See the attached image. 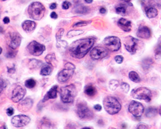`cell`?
<instances>
[{
    "mask_svg": "<svg viewBox=\"0 0 161 129\" xmlns=\"http://www.w3.org/2000/svg\"><path fill=\"white\" fill-rule=\"evenodd\" d=\"M160 116H161V108H160Z\"/></svg>",
    "mask_w": 161,
    "mask_h": 129,
    "instance_id": "51",
    "label": "cell"
},
{
    "mask_svg": "<svg viewBox=\"0 0 161 129\" xmlns=\"http://www.w3.org/2000/svg\"><path fill=\"white\" fill-rule=\"evenodd\" d=\"M103 106L105 111L110 115L116 114L121 109V105L116 97H106L103 100Z\"/></svg>",
    "mask_w": 161,
    "mask_h": 129,
    "instance_id": "2",
    "label": "cell"
},
{
    "mask_svg": "<svg viewBox=\"0 0 161 129\" xmlns=\"http://www.w3.org/2000/svg\"><path fill=\"white\" fill-rule=\"evenodd\" d=\"M115 60L117 63H121L123 62V57L122 56H116L115 57Z\"/></svg>",
    "mask_w": 161,
    "mask_h": 129,
    "instance_id": "40",
    "label": "cell"
},
{
    "mask_svg": "<svg viewBox=\"0 0 161 129\" xmlns=\"http://www.w3.org/2000/svg\"><path fill=\"white\" fill-rule=\"evenodd\" d=\"M94 109L95 110V111H101V109H102V107L100 105H95L94 106Z\"/></svg>",
    "mask_w": 161,
    "mask_h": 129,
    "instance_id": "42",
    "label": "cell"
},
{
    "mask_svg": "<svg viewBox=\"0 0 161 129\" xmlns=\"http://www.w3.org/2000/svg\"><path fill=\"white\" fill-rule=\"evenodd\" d=\"M2 48L1 47H0V54H1V52H2Z\"/></svg>",
    "mask_w": 161,
    "mask_h": 129,
    "instance_id": "50",
    "label": "cell"
},
{
    "mask_svg": "<svg viewBox=\"0 0 161 129\" xmlns=\"http://www.w3.org/2000/svg\"><path fill=\"white\" fill-rule=\"evenodd\" d=\"M27 49L30 54L34 56H39L43 54L46 48L45 45L37 43L36 41H33L29 44Z\"/></svg>",
    "mask_w": 161,
    "mask_h": 129,
    "instance_id": "11",
    "label": "cell"
},
{
    "mask_svg": "<svg viewBox=\"0 0 161 129\" xmlns=\"http://www.w3.org/2000/svg\"><path fill=\"white\" fill-rule=\"evenodd\" d=\"M122 1H124L126 3H129L130 1V0H122Z\"/></svg>",
    "mask_w": 161,
    "mask_h": 129,
    "instance_id": "49",
    "label": "cell"
},
{
    "mask_svg": "<svg viewBox=\"0 0 161 129\" xmlns=\"http://www.w3.org/2000/svg\"><path fill=\"white\" fill-rule=\"evenodd\" d=\"M99 12L101 14H105L106 12V10L104 7H102V8H101L100 10H99Z\"/></svg>",
    "mask_w": 161,
    "mask_h": 129,
    "instance_id": "47",
    "label": "cell"
},
{
    "mask_svg": "<svg viewBox=\"0 0 161 129\" xmlns=\"http://www.w3.org/2000/svg\"><path fill=\"white\" fill-rule=\"evenodd\" d=\"M84 33V30H70L67 33V37L69 38H71L74 36H78L79 35L82 34Z\"/></svg>",
    "mask_w": 161,
    "mask_h": 129,
    "instance_id": "30",
    "label": "cell"
},
{
    "mask_svg": "<svg viewBox=\"0 0 161 129\" xmlns=\"http://www.w3.org/2000/svg\"><path fill=\"white\" fill-rule=\"evenodd\" d=\"M85 1L87 3H91L93 2V0H85Z\"/></svg>",
    "mask_w": 161,
    "mask_h": 129,
    "instance_id": "48",
    "label": "cell"
},
{
    "mask_svg": "<svg viewBox=\"0 0 161 129\" xmlns=\"http://www.w3.org/2000/svg\"><path fill=\"white\" fill-rule=\"evenodd\" d=\"M89 9L88 7L81 5L76 6L75 8V12L79 14H86L89 12Z\"/></svg>",
    "mask_w": 161,
    "mask_h": 129,
    "instance_id": "28",
    "label": "cell"
},
{
    "mask_svg": "<svg viewBox=\"0 0 161 129\" xmlns=\"http://www.w3.org/2000/svg\"><path fill=\"white\" fill-rule=\"evenodd\" d=\"M26 94V90L23 87L18 85L15 87L12 91V100L14 103H18L24 97Z\"/></svg>",
    "mask_w": 161,
    "mask_h": 129,
    "instance_id": "15",
    "label": "cell"
},
{
    "mask_svg": "<svg viewBox=\"0 0 161 129\" xmlns=\"http://www.w3.org/2000/svg\"><path fill=\"white\" fill-rule=\"evenodd\" d=\"M30 122V118L25 115H18L12 117L11 123L16 127H23Z\"/></svg>",
    "mask_w": 161,
    "mask_h": 129,
    "instance_id": "13",
    "label": "cell"
},
{
    "mask_svg": "<svg viewBox=\"0 0 161 129\" xmlns=\"http://www.w3.org/2000/svg\"><path fill=\"white\" fill-rule=\"evenodd\" d=\"M109 51L106 47L97 46L94 47L90 52V56L94 59H101L108 55Z\"/></svg>",
    "mask_w": 161,
    "mask_h": 129,
    "instance_id": "12",
    "label": "cell"
},
{
    "mask_svg": "<svg viewBox=\"0 0 161 129\" xmlns=\"http://www.w3.org/2000/svg\"><path fill=\"white\" fill-rule=\"evenodd\" d=\"M146 16L149 18H155L157 14H158V11L155 8V7H148L146 10Z\"/></svg>",
    "mask_w": 161,
    "mask_h": 129,
    "instance_id": "22",
    "label": "cell"
},
{
    "mask_svg": "<svg viewBox=\"0 0 161 129\" xmlns=\"http://www.w3.org/2000/svg\"><path fill=\"white\" fill-rule=\"evenodd\" d=\"M14 112V110L12 107H10L7 110V114L9 116H11L12 115H13Z\"/></svg>",
    "mask_w": 161,
    "mask_h": 129,
    "instance_id": "41",
    "label": "cell"
},
{
    "mask_svg": "<svg viewBox=\"0 0 161 129\" xmlns=\"http://www.w3.org/2000/svg\"><path fill=\"white\" fill-rule=\"evenodd\" d=\"M148 127L146 126V125H145L144 124H140L139 126L137 127V128H148Z\"/></svg>",
    "mask_w": 161,
    "mask_h": 129,
    "instance_id": "46",
    "label": "cell"
},
{
    "mask_svg": "<svg viewBox=\"0 0 161 129\" xmlns=\"http://www.w3.org/2000/svg\"><path fill=\"white\" fill-rule=\"evenodd\" d=\"M41 64H42V63L41 62H40V61L33 59L29 61V67L30 68V69H35V68L40 67Z\"/></svg>",
    "mask_w": 161,
    "mask_h": 129,
    "instance_id": "29",
    "label": "cell"
},
{
    "mask_svg": "<svg viewBox=\"0 0 161 129\" xmlns=\"http://www.w3.org/2000/svg\"><path fill=\"white\" fill-rule=\"evenodd\" d=\"M132 95L135 99L144 100L147 102L150 101L152 97L151 90L146 87H139L134 89L132 92Z\"/></svg>",
    "mask_w": 161,
    "mask_h": 129,
    "instance_id": "7",
    "label": "cell"
},
{
    "mask_svg": "<svg viewBox=\"0 0 161 129\" xmlns=\"http://www.w3.org/2000/svg\"><path fill=\"white\" fill-rule=\"evenodd\" d=\"M160 40L159 41L158 43H157V46L155 48V54L157 57H160L161 56V37L160 38Z\"/></svg>",
    "mask_w": 161,
    "mask_h": 129,
    "instance_id": "34",
    "label": "cell"
},
{
    "mask_svg": "<svg viewBox=\"0 0 161 129\" xmlns=\"http://www.w3.org/2000/svg\"><path fill=\"white\" fill-rule=\"evenodd\" d=\"M21 42V36L18 32H9L7 36V45L14 50L20 47Z\"/></svg>",
    "mask_w": 161,
    "mask_h": 129,
    "instance_id": "9",
    "label": "cell"
},
{
    "mask_svg": "<svg viewBox=\"0 0 161 129\" xmlns=\"http://www.w3.org/2000/svg\"><path fill=\"white\" fill-rule=\"evenodd\" d=\"M153 62V60L150 58H146L144 59L143 62H142V67H143V69L146 70H148L149 68L151 67V66L152 65Z\"/></svg>",
    "mask_w": 161,
    "mask_h": 129,
    "instance_id": "25",
    "label": "cell"
},
{
    "mask_svg": "<svg viewBox=\"0 0 161 129\" xmlns=\"http://www.w3.org/2000/svg\"><path fill=\"white\" fill-rule=\"evenodd\" d=\"M33 106V101L30 98H26V99L23 100L18 105V108L21 112H27L31 109Z\"/></svg>",
    "mask_w": 161,
    "mask_h": 129,
    "instance_id": "16",
    "label": "cell"
},
{
    "mask_svg": "<svg viewBox=\"0 0 161 129\" xmlns=\"http://www.w3.org/2000/svg\"><path fill=\"white\" fill-rule=\"evenodd\" d=\"M3 21L5 24H8V23H9V22H10V19L9 17H5L4 18H3Z\"/></svg>",
    "mask_w": 161,
    "mask_h": 129,
    "instance_id": "43",
    "label": "cell"
},
{
    "mask_svg": "<svg viewBox=\"0 0 161 129\" xmlns=\"http://www.w3.org/2000/svg\"><path fill=\"white\" fill-rule=\"evenodd\" d=\"M64 69L61 70L57 75V79L61 83L67 81L74 73L75 67L74 64L67 63L65 64Z\"/></svg>",
    "mask_w": 161,
    "mask_h": 129,
    "instance_id": "6",
    "label": "cell"
},
{
    "mask_svg": "<svg viewBox=\"0 0 161 129\" xmlns=\"http://www.w3.org/2000/svg\"><path fill=\"white\" fill-rule=\"evenodd\" d=\"M103 43L109 51L112 52H116L119 51L121 46L120 39L116 36L106 37L103 41Z\"/></svg>",
    "mask_w": 161,
    "mask_h": 129,
    "instance_id": "8",
    "label": "cell"
},
{
    "mask_svg": "<svg viewBox=\"0 0 161 129\" xmlns=\"http://www.w3.org/2000/svg\"><path fill=\"white\" fill-rule=\"evenodd\" d=\"M77 95V89L74 85H69L62 87L60 89L61 101L64 103H72Z\"/></svg>",
    "mask_w": 161,
    "mask_h": 129,
    "instance_id": "3",
    "label": "cell"
},
{
    "mask_svg": "<svg viewBox=\"0 0 161 129\" xmlns=\"http://www.w3.org/2000/svg\"><path fill=\"white\" fill-rule=\"evenodd\" d=\"M128 111L134 117H140L143 114L144 108L139 102L132 101L129 105Z\"/></svg>",
    "mask_w": 161,
    "mask_h": 129,
    "instance_id": "10",
    "label": "cell"
},
{
    "mask_svg": "<svg viewBox=\"0 0 161 129\" xmlns=\"http://www.w3.org/2000/svg\"><path fill=\"white\" fill-rule=\"evenodd\" d=\"M157 110L155 107H149L147 108L146 112V116L148 118H151V117H155L157 114Z\"/></svg>",
    "mask_w": 161,
    "mask_h": 129,
    "instance_id": "26",
    "label": "cell"
},
{
    "mask_svg": "<svg viewBox=\"0 0 161 129\" xmlns=\"http://www.w3.org/2000/svg\"><path fill=\"white\" fill-rule=\"evenodd\" d=\"M137 36L142 39H149L151 37V30L148 26H140Z\"/></svg>",
    "mask_w": 161,
    "mask_h": 129,
    "instance_id": "17",
    "label": "cell"
},
{
    "mask_svg": "<svg viewBox=\"0 0 161 129\" xmlns=\"http://www.w3.org/2000/svg\"><path fill=\"white\" fill-rule=\"evenodd\" d=\"M91 21H80L79 22L76 23L75 24L73 25V27H80V26H85L90 24Z\"/></svg>",
    "mask_w": 161,
    "mask_h": 129,
    "instance_id": "33",
    "label": "cell"
},
{
    "mask_svg": "<svg viewBox=\"0 0 161 129\" xmlns=\"http://www.w3.org/2000/svg\"><path fill=\"white\" fill-rule=\"evenodd\" d=\"M56 8H57V4L56 3H53L50 5V9L52 10H54Z\"/></svg>",
    "mask_w": 161,
    "mask_h": 129,
    "instance_id": "44",
    "label": "cell"
},
{
    "mask_svg": "<svg viewBox=\"0 0 161 129\" xmlns=\"http://www.w3.org/2000/svg\"><path fill=\"white\" fill-rule=\"evenodd\" d=\"M116 12L120 15H125L126 13V9L123 5H121L116 7Z\"/></svg>",
    "mask_w": 161,
    "mask_h": 129,
    "instance_id": "32",
    "label": "cell"
},
{
    "mask_svg": "<svg viewBox=\"0 0 161 129\" xmlns=\"http://www.w3.org/2000/svg\"><path fill=\"white\" fill-rule=\"evenodd\" d=\"M45 61L50 65L52 67H56L57 65V61L56 59L54 54H49L45 58Z\"/></svg>",
    "mask_w": 161,
    "mask_h": 129,
    "instance_id": "21",
    "label": "cell"
},
{
    "mask_svg": "<svg viewBox=\"0 0 161 129\" xmlns=\"http://www.w3.org/2000/svg\"><path fill=\"white\" fill-rule=\"evenodd\" d=\"M36 85V82L34 79H29L25 81V86L28 89H33Z\"/></svg>",
    "mask_w": 161,
    "mask_h": 129,
    "instance_id": "31",
    "label": "cell"
},
{
    "mask_svg": "<svg viewBox=\"0 0 161 129\" xmlns=\"http://www.w3.org/2000/svg\"><path fill=\"white\" fill-rule=\"evenodd\" d=\"M6 86H7L6 82L3 80L2 78H0V94H1L3 90L4 89V88Z\"/></svg>",
    "mask_w": 161,
    "mask_h": 129,
    "instance_id": "38",
    "label": "cell"
},
{
    "mask_svg": "<svg viewBox=\"0 0 161 129\" xmlns=\"http://www.w3.org/2000/svg\"><path fill=\"white\" fill-rule=\"evenodd\" d=\"M124 46L130 53L135 54L138 48V40L132 36H129L126 38Z\"/></svg>",
    "mask_w": 161,
    "mask_h": 129,
    "instance_id": "14",
    "label": "cell"
},
{
    "mask_svg": "<svg viewBox=\"0 0 161 129\" xmlns=\"http://www.w3.org/2000/svg\"><path fill=\"white\" fill-rule=\"evenodd\" d=\"M94 43L95 39L93 37L76 40L70 45V54L73 58L81 59L88 54Z\"/></svg>",
    "mask_w": 161,
    "mask_h": 129,
    "instance_id": "1",
    "label": "cell"
},
{
    "mask_svg": "<svg viewBox=\"0 0 161 129\" xmlns=\"http://www.w3.org/2000/svg\"><path fill=\"white\" fill-rule=\"evenodd\" d=\"M70 6H71V3L70 2H68V1H64L63 3V5H62L63 9H64V10L68 9L70 7Z\"/></svg>",
    "mask_w": 161,
    "mask_h": 129,
    "instance_id": "39",
    "label": "cell"
},
{
    "mask_svg": "<svg viewBox=\"0 0 161 129\" xmlns=\"http://www.w3.org/2000/svg\"><path fill=\"white\" fill-rule=\"evenodd\" d=\"M119 85V81L117 80H115V79L111 80L109 83L110 89L112 90H116Z\"/></svg>",
    "mask_w": 161,
    "mask_h": 129,
    "instance_id": "35",
    "label": "cell"
},
{
    "mask_svg": "<svg viewBox=\"0 0 161 129\" xmlns=\"http://www.w3.org/2000/svg\"><path fill=\"white\" fill-rule=\"evenodd\" d=\"M129 78L131 80L135 83H139L141 81V78L136 72L132 71L129 73Z\"/></svg>",
    "mask_w": 161,
    "mask_h": 129,
    "instance_id": "27",
    "label": "cell"
},
{
    "mask_svg": "<svg viewBox=\"0 0 161 129\" xmlns=\"http://www.w3.org/2000/svg\"><path fill=\"white\" fill-rule=\"evenodd\" d=\"M57 89H58V86L57 85L52 87L51 89L50 90L45 96L43 101H46L48 100L55 99V98H56L57 96Z\"/></svg>",
    "mask_w": 161,
    "mask_h": 129,
    "instance_id": "20",
    "label": "cell"
},
{
    "mask_svg": "<svg viewBox=\"0 0 161 129\" xmlns=\"http://www.w3.org/2000/svg\"><path fill=\"white\" fill-rule=\"evenodd\" d=\"M97 92V90L95 87L92 85H88L85 87V93L90 97L94 96Z\"/></svg>",
    "mask_w": 161,
    "mask_h": 129,
    "instance_id": "23",
    "label": "cell"
},
{
    "mask_svg": "<svg viewBox=\"0 0 161 129\" xmlns=\"http://www.w3.org/2000/svg\"><path fill=\"white\" fill-rule=\"evenodd\" d=\"M36 27V23L33 21L26 20L22 23V28L25 32L30 33L33 32Z\"/></svg>",
    "mask_w": 161,
    "mask_h": 129,
    "instance_id": "19",
    "label": "cell"
},
{
    "mask_svg": "<svg viewBox=\"0 0 161 129\" xmlns=\"http://www.w3.org/2000/svg\"><path fill=\"white\" fill-rule=\"evenodd\" d=\"M45 7L40 2H34L28 8V13L30 17L34 20L39 21L43 18L45 13Z\"/></svg>",
    "mask_w": 161,
    "mask_h": 129,
    "instance_id": "4",
    "label": "cell"
},
{
    "mask_svg": "<svg viewBox=\"0 0 161 129\" xmlns=\"http://www.w3.org/2000/svg\"><path fill=\"white\" fill-rule=\"evenodd\" d=\"M76 113L80 119L90 120L94 117V113L84 103H79L76 106Z\"/></svg>",
    "mask_w": 161,
    "mask_h": 129,
    "instance_id": "5",
    "label": "cell"
},
{
    "mask_svg": "<svg viewBox=\"0 0 161 129\" xmlns=\"http://www.w3.org/2000/svg\"><path fill=\"white\" fill-rule=\"evenodd\" d=\"M131 21L126 20L124 18H121L118 21V26L124 32H130L132 29Z\"/></svg>",
    "mask_w": 161,
    "mask_h": 129,
    "instance_id": "18",
    "label": "cell"
},
{
    "mask_svg": "<svg viewBox=\"0 0 161 129\" xmlns=\"http://www.w3.org/2000/svg\"><path fill=\"white\" fill-rule=\"evenodd\" d=\"M121 88L125 93H127L130 90V85L126 83H122L121 85Z\"/></svg>",
    "mask_w": 161,
    "mask_h": 129,
    "instance_id": "36",
    "label": "cell"
},
{
    "mask_svg": "<svg viewBox=\"0 0 161 129\" xmlns=\"http://www.w3.org/2000/svg\"><path fill=\"white\" fill-rule=\"evenodd\" d=\"M52 66L50 65H44L43 67H42L41 70V75H50L52 72Z\"/></svg>",
    "mask_w": 161,
    "mask_h": 129,
    "instance_id": "24",
    "label": "cell"
},
{
    "mask_svg": "<svg viewBox=\"0 0 161 129\" xmlns=\"http://www.w3.org/2000/svg\"><path fill=\"white\" fill-rule=\"evenodd\" d=\"M50 17H51L52 19H57V17H58V16H57V14H56V12H52L50 14Z\"/></svg>",
    "mask_w": 161,
    "mask_h": 129,
    "instance_id": "45",
    "label": "cell"
},
{
    "mask_svg": "<svg viewBox=\"0 0 161 129\" xmlns=\"http://www.w3.org/2000/svg\"><path fill=\"white\" fill-rule=\"evenodd\" d=\"M17 52L16 51H9L8 52L6 53V57L8 58H14V57H16V54H17Z\"/></svg>",
    "mask_w": 161,
    "mask_h": 129,
    "instance_id": "37",
    "label": "cell"
},
{
    "mask_svg": "<svg viewBox=\"0 0 161 129\" xmlns=\"http://www.w3.org/2000/svg\"><path fill=\"white\" fill-rule=\"evenodd\" d=\"M1 1H6V0H1Z\"/></svg>",
    "mask_w": 161,
    "mask_h": 129,
    "instance_id": "52",
    "label": "cell"
}]
</instances>
